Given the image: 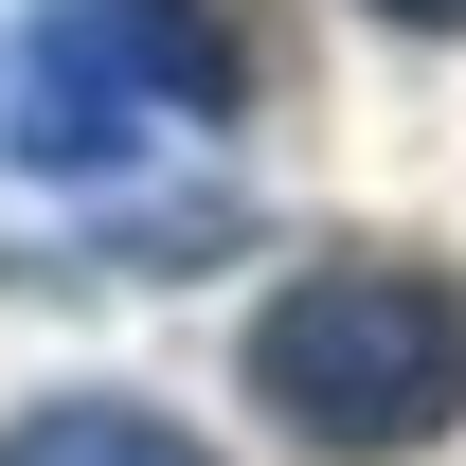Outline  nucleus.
<instances>
[{
  "label": "nucleus",
  "instance_id": "f257e3e1",
  "mask_svg": "<svg viewBox=\"0 0 466 466\" xmlns=\"http://www.w3.org/2000/svg\"><path fill=\"white\" fill-rule=\"evenodd\" d=\"M251 412L323 466H412L466 431V269L449 251H323L251 305Z\"/></svg>",
  "mask_w": 466,
  "mask_h": 466
},
{
  "label": "nucleus",
  "instance_id": "f03ea898",
  "mask_svg": "<svg viewBox=\"0 0 466 466\" xmlns=\"http://www.w3.org/2000/svg\"><path fill=\"white\" fill-rule=\"evenodd\" d=\"M251 108V36L216 0H36L18 18V179H126L162 126H233Z\"/></svg>",
  "mask_w": 466,
  "mask_h": 466
},
{
  "label": "nucleus",
  "instance_id": "7ed1b4c3",
  "mask_svg": "<svg viewBox=\"0 0 466 466\" xmlns=\"http://www.w3.org/2000/svg\"><path fill=\"white\" fill-rule=\"evenodd\" d=\"M0 466H216V449L144 395H36V412H0Z\"/></svg>",
  "mask_w": 466,
  "mask_h": 466
},
{
  "label": "nucleus",
  "instance_id": "20e7f679",
  "mask_svg": "<svg viewBox=\"0 0 466 466\" xmlns=\"http://www.w3.org/2000/svg\"><path fill=\"white\" fill-rule=\"evenodd\" d=\"M377 18H395V36H466V0H377Z\"/></svg>",
  "mask_w": 466,
  "mask_h": 466
}]
</instances>
